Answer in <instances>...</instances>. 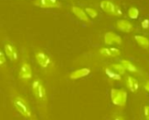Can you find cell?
<instances>
[{"label": "cell", "instance_id": "6da1fadb", "mask_svg": "<svg viewBox=\"0 0 149 120\" xmlns=\"http://www.w3.org/2000/svg\"><path fill=\"white\" fill-rule=\"evenodd\" d=\"M111 98L113 104L117 106H125L127 101V93L124 89H111Z\"/></svg>", "mask_w": 149, "mask_h": 120}, {"label": "cell", "instance_id": "7a4b0ae2", "mask_svg": "<svg viewBox=\"0 0 149 120\" xmlns=\"http://www.w3.org/2000/svg\"><path fill=\"white\" fill-rule=\"evenodd\" d=\"M13 103L17 110L24 117H31V110L28 107L27 103L21 98V97H15L13 100Z\"/></svg>", "mask_w": 149, "mask_h": 120}, {"label": "cell", "instance_id": "3957f363", "mask_svg": "<svg viewBox=\"0 0 149 120\" xmlns=\"http://www.w3.org/2000/svg\"><path fill=\"white\" fill-rule=\"evenodd\" d=\"M100 7L106 13L113 14L116 16H118L121 14V11L119 10V8L117 7L111 1H110V0H103L100 4Z\"/></svg>", "mask_w": 149, "mask_h": 120}, {"label": "cell", "instance_id": "277c9868", "mask_svg": "<svg viewBox=\"0 0 149 120\" xmlns=\"http://www.w3.org/2000/svg\"><path fill=\"white\" fill-rule=\"evenodd\" d=\"M33 91L34 93V96L38 99L41 101L46 99V89L41 84L40 80H35L33 83Z\"/></svg>", "mask_w": 149, "mask_h": 120}, {"label": "cell", "instance_id": "5b68a950", "mask_svg": "<svg viewBox=\"0 0 149 120\" xmlns=\"http://www.w3.org/2000/svg\"><path fill=\"white\" fill-rule=\"evenodd\" d=\"M35 59H36L38 64L42 69H47L51 64L50 57L44 52H37L35 54Z\"/></svg>", "mask_w": 149, "mask_h": 120}, {"label": "cell", "instance_id": "8992f818", "mask_svg": "<svg viewBox=\"0 0 149 120\" xmlns=\"http://www.w3.org/2000/svg\"><path fill=\"white\" fill-rule=\"evenodd\" d=\"M33 76L32 68L26 62H23L19 69V78L22 80H30Z\"/></svg>", "mask_w": 149, "mask_h": 120}, {"label": "cell", "instance_id": "52a82bcc", "mask_svg": "<svg viewBox=\"0 0 149 120\" xmlns=\"http://www.w3.org/2000/svg\"><path fill=\"white\" fill-rule=\"evenodd\" d=\"M104 43L106 45H120L122 43V39L119 35H118L115 33L108 32L104 34Z\"/></svg>", "mask_w": 149, "mask_h": 120}, {"label": "cell", "instance_id": "ba28073f", "mask_svg": "<svg viewBox=\"0 0 149 120\" xmlns=\"http://www.w3.org/2000/svg\"><path fill=\"white\" fill-rule=\"evenodd\" d=\"M72 12H73V13L74 15H76V17L78 19H80L81 21H83L84 23H87V24L90 23V19H89L88 15L86 14L85 11L84 9H82L81 7L77 6H74L72 7Z\"/></svg>", "mask_w": 149, "mask_h": 120}, {"label": "cell", "instance_id": "9c48e42d", "mask_svg": "<svg viewBox=\"0 0 149 120\" xmlns=\"http://www.w3.org/2000/svg\"><path fill=\"white\" fill-rule=\"evenodd\" d=\"M91 74V69L88 68H83L80 69H77L73 71L70 75L69 77L71 80H77V79H81L83 77H85L87 76H89Z\"/></svg>", "mask_w": 149, "mask_h": 120}, {"label": "cell", "instance_id": "30bf717a", "mask_svg": "<svg viewBox=\"0 0 149 120\" xmlns=\"http://www.w3.org/2000/svg\"><path fill=\"white\" fill-rule=\"evenodd\" d=\"M5 53L6 55L12 61H17L18 59V53L16 48L12 45V44H6L5 45Z\"/></svg>", "mask_w": 149, "mask_h": 120}, {"label": "cell", "instance_id": "8fae6325", "mask_svg": "<svg viewBox=\"0 0 149 120\" xmlns=\"http://www.w3.org/2000/svg\"><path fill=\"white\" fill-rule=\"evenodd\" d=\"M117 28L123 33H130L132 31V24L125 19H119L117 22Z\"/></svg>", "mask_w": 149, "mask_h": 120}, {"label": "cell", "instance_id": "7c38bea8", "mask_svg": "<svg viewBox=\"0 0 149 120\" xmlns=\"http://www.w3.org/2000/svg\"><path fill=\"white\" fill-rule=\"evenodd\" d=\"M33 5L43 9H49V8H58L55 5L52 4L49 0H35Z\"/></svg>", "mask_w": 149, "mask_h": 120}, {"label": "cell", "instance_id": "4fadbf2b", "mask_svg": "<svg viewBox=\"0 0 149 120\" xmlns=\"http://www.w3.org/2000/svg\"><path fill=\"white\" fill-rule=\"evenodd\" d=\"M134 39L137 41V43L140 46H142L143 48H148L149 47V40L146 37H144L142 35H135Z\"/></svg>", "mask_w": 149, "mask_h": 120}, {"label": "cell", "instance_id": "5bb4252c", "mask_svg": "<svg viewBox=\"0 0 149 120\" xmlns=\"http://www.w3.org/2000/svg\"><path fill=\"white\" fill-rule=\"evenodd\" d=\"M127 87H128V89L132 91V92H136L137 90H138V89H139V83H138V82L134 79V78H132V77H131V76H128L127 77Z\"/></svg>", "mask_w": 149, "mask_h": 120}, {"label": "cell", "instance_id": "9a60e30c", "mask_svg": "<svg viewBox=\"0 0 149 120\" xmlns=\"http://www.w3.org/2000/svg\"><path fill=\"white\" fill-rule=\"evenodd\" d=\"M121 64L123 65V67L125 68V70H128L131 73H137L138 72L137 68L131 62L127 61V60H123V61L121 62Z\"/></svg>", "mask_w": 149, "mask_h": 120}, {"label": "cell", "instance_id": "2e32d148", "mask_svg": "<svg viewBox=\"0 0 149 120\" xmlns=\"http://www.w3.org/2000/svg\"><path fill=\"white\" fill-rule=\"evenodd\" d=\"M104 71H105L106 76H107L110 79L115 80V81H120V80H121V76H120L119 74H118L117 72H115L114 70H112L111 69L106 68Z\"/></svg>", "mask_w": 149, "mask_h": 120}, {"label": "cell", "instance_id": "e0dca14e", "mask_svg": "<svg viewBox=\"0 0 149 120\" xmlns=\"http://www.w3.org/2000/svg\"><path fill=\"white\" fill-rule=\"evenodd\" d=\"M139 11L136 8V7H131L128 10V16L130 19H136L139 18Z\"/></svg>", "mask_w": 149, "mask_h": 120}, {"label": "cell", "instance_id": "ac0fdd59", "mask_svg": "<svg viewBox=\"0 0 149 120\" xmlns=\"http://www.w3.org/2000/svg\"><path fill=\"white\" fill-rule=\"evenodd\" d=\"M111 69L112 70H114L115 72H117L118 74H119L120 76H121V75H124L125 72V68L123 67L122 64H117V63L112 64V65L111 66Z\"/></svg>", "mask_w": 149, "mask_h": 120}, {"label": "cell", "instance_id": "d6986e66", "mask_svg": "<svg viewBox=\"0 0 149 120\" xmlns=\"http://www.w3.org/2000/svg\"><path fill=\"white\" fill-rule=\"evenodd\" d=\"M85 12H86V14L88 15V17H90V18H91V19H95V18H97V15H98L97 11L96 9H94V8H91V7H87V8H85Z\"/></svg>", "mask_w": 149, "mask_h": 120}, {"label": "cell", "instance_id": "ffe728a7", "mask_svg": "<svg viewBox=\"0 0 149 120\" xmlns=\"http://www.w3.org/2000/svg\"><path fill=\"white\" fill-rule=\"evenodd\" d=\"M100 53H101L103 56H104V57H111V50H110V48H107V47L101 48V49H100Z\"/></svg>", "mask_w": 149, "mask_h": 120}, {"label": "cell", "instance_id": "44dd1931", "mask_svg": "<svg viewBox=\"0 0 149 120\" xmlns=\"http://www.w3.org/2000/svg\"><path fill=\"white\" fill-rule=\"evenodd\" d=\"M6 54L0 51V67H2L6 64Z\"/></svg>", "mask_w": 149, "mask_h": 120}, {"label": "cell", "instance_id": "7402d4cb", "mask_svg": "<svg viewBox=\"0 0 149 120\" xmlns=\"http://www.w3.org/2000/svg\"><path fill=\"white\" fill-rule=\"evenodd\" d=\"M110 50H111V57H116V56H118L120 54V51L118 48L111 47Z\"/></svg>", "mask_w": 149, "mask_h": 120}, {"label": "cell", "instance_id": "603a6c76", "mask_svg": "<svg viewBox=\"0 0 149 120\" xmlns=\"http://www.w3.org/2000/svg\"><path fill=\"white\" fill-rule=\"evenodd\" d=\"M141 26L144 28V29H147L149 27V19H146L142 21L141 23Z\"/></svg>", "mask_w": 149, "mask_h": 120}, {"label": "cell", "instance_id": "cb8c5ba5", "mask_svg": "<svg viewBox=\"0 0 149 120\" xmlns=\"http://www.w3.org/2000/svg\"><path fill=\"white\" fill-rule=\"evenodd\" d=\"M144 115L146 120H149V106H145L144 107Z\"/></svg>", "mask_w": 149, "mask_h": 120}, {"label": "cell", "instance_id": "d4e9b609", "mask_svg": "<svg viewBox=\"0 0 149 120\" xmlns=\"http://www.w3.org/2000/svg\"><path fill=\"white\" fill-rule=\"evenodd\" d=\"M144 89H145L146 91L149 92V81H146V83H145V85H144Z\"/></svg>", "mask_w": 149, "mask_h": 120}, {"label": "cell", "instance_id": "484cf974", "mask_svg": "<svg viewBox=\"0 0 149 120\" xmlns=\"http://www.w3.org/2000/svg\"><path fill=\"white\" fill-rule=\"evenodd\" d=\"M114 120H124V119H123V118H122L121 117H116V118H115Z\"/></svg>", "mask_w": 149, "mask_h": 120}]
</instances>
